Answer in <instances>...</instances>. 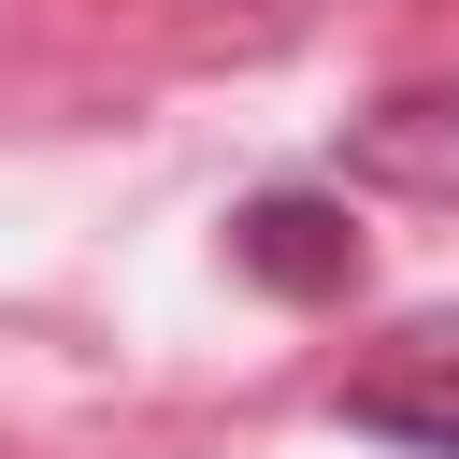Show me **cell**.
<instances>
[{
  "instance_id": "6da1fadb",
  "label": "cell",
  "mask_w": 459,
  "mask_h": 459,
  "mask_svg": "<svg viewBox=\"0 0 459 459\" xmlns=\"http://www.w3.org/2000/svg\"><path fill=\"white\" fill-rule=\"evenodd\" d=\"M230 258H244L258 287H287V301H344V287H359V215L316 201V186H273V201L230 215Z\"/></svg>"
},
{
  "instance_id": "7a4b0ae2",
  "label": "cell",
  "mask_w": 459,
  "mask_h": 459,
  "mask_svg": "<svg viewBox=\"0 0 459 459\" xmlns=\"http://www.w3.org/2000/svg\"><path fill=\"white\" fill-rule=\"evenodd\" d=\"M344 430L416 445V459H459V330H416L387 373H359L344 387Z\"/></svg>"
},
{
  "instance_id": "3957f363",
  "label": "cell",
  "mask_w": 459,
  "mask_h": 459,
  "mask_svg": "<svg viewBox=\"0 0 459 459\" xmlns=\"http://www.w3.org/2000/svg\"><path fill=\"white\" fill-rule=\"evenodd\" d=\"M359 172H402V186H459V100H387L359 129Z\"/></svg>"
}]
</instances>
